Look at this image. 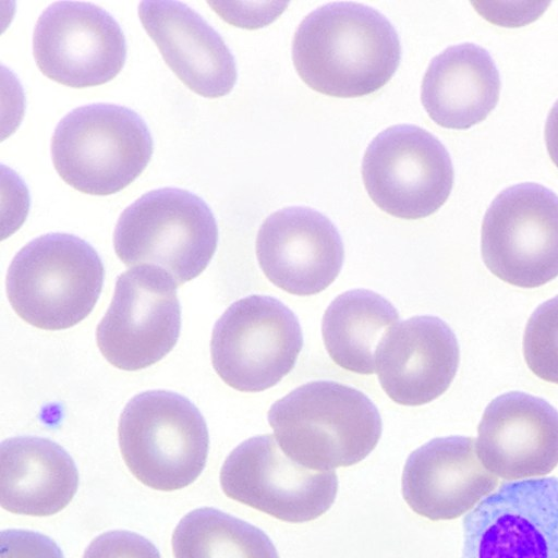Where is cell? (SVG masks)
I'll list each match as a JSON object with an SVG mask.
<instances>
[{"instance_id": "cell-1", "label": "cell", "mask_w": 558, "mask_h": 558, "mask_svg": "<svg viewBox=\"0 0 558 558\" xmlns=\"http://www.w3.org/2000/svg\"><path fill=\"white\" fill-rule=\"evenodd\" d=\"M292 59L312 89L332 97H360L391 78L400 63L401 45L391 23L375 9L331 2L300 23Z\"/></svg>"}, {"instance_id": "cell-2", "label": "cell", "mask_w": 558, "mask_h": 558, "mask_svg": "<svg viewBox=\"0 0 558 558\" xmlns=\"http://www.w3.org/2000/svg\"><path fill=\"white\" fill-rule=\"evenodd\" d=\"M268 422L281 450L314 471L362 461L383 429L380 414L365 393L332 380L295 388L270 407Z\"/></svg>"}, {"instance_id": "cell-3", "label": "cell", "mask_w": 558, "mask_h": 558, "mask_svg": "<svg viewBox=\"0 0 558 558\" xmlns=\"http://www.w3.org/2000/svg\"><path fill=\"white\" fill-rule=\"evenodd\" d=\"M104 276L101 259L87 242L49 233L15 255L7 274V294L14 312L29 325L61 330L88 316Z\"/></svg>"}, {"instance_id": "cell-4", "label": "cell", "mask_w": 558, "mask_h": 558, "mask_svg": "<svg viewBox=\"0 0 558 558\" xmlns=\"http://www.w3.org/2000/svg\"><path fill=\"white\" fill-rule=\"evenodd\" d=\"M153 155V138L133 110L94 104L78 107L57 125L51 158L61 179L90 195H110L132 183Z\"/></svg>"}, {"instance_id": "cell-5", "label": "cell", "mask_w": 558, "mask_h": 558, "mask_svg": "<svg viewBox=\"0 0 558 558\" xmlns=\"http://www.w3.org/2000/svg\"><path fill=\"white\" fill-rule=\"evenodd\" d=\"M118 438L131 473L157 490L189 486L206 464V422L198 409L177 392L149 390L133 397L120 415Z\"/></svg>"}, {"instance_id": "cell-6", "label": "cell", "mask_w": 558, "mask_h": 558, "mask_svg": "<svg viewBox=\"0 0 558 558\" xmlns=\"http://www.w3.org/2000/svg\"><path fill=\"white\" fill-rule=\"evenodd\" d=\"M217 241V223L207 204L175 187L150 191L136 199L121 214L113 234L122 263L161 268L178 287L207 267Z\"/></svg>"}, {"instance_id": "cell-7", "label": "cell", "mask_w": 558, "mask_h": 558, "mask_svg": "<svg viewBox=\"0 0 558 558\" xmlns=\"http://www.w3.org/2000/svg\"><path fill=\"white\" fill-rule=\"evenodd\" d=\"M303 347L294 313L279 300L253 294L232 303L211 335L214 369L231 388L258 392L294 367Z\"/></svg>"}, {"instance_id": "cell-8", "label": "cell", "mask_w": 558, "mask_h": 558, "mask_svg": "<svg viewBox=\"0 0 558 558\" xmlns=\"http://www.w3.org/2000/svg\"><path fill=\"white\" fill-rule=\"evenodd\" d=\"M481 251L499 279L536 288L558 276V196L537 183L500 192L485 213Z\"/></svg>"}, {"instance_id": "cell-9", "label": "cell", "mask_w": 558, "mask_h": 558, "mask_svg": "<svg viewBox=\"0 0 558 558\" xmlns=\"http://www.w3.org/2000/svg\"><path fill=\"white\" fill-rule=\"evenodd\" d=\"M364 186L385 213L402 219L434 214L453 185V167L440 141L412 124L392 125L365 150Z\"/></svg>"}, {"instance_id": "cell-10", "label": "cell", "mask_w": 558, "mask_h": 558, "mask_svg": "<svg viewBox=\"0 0 558 558\" xmlns=\"http://www.w3.org/2000/svg\"><path fill=\"white\" fill-rule=\"evenodd\" d=\"M177 288L167 271L150 265L132 267L118 277L96 330L97 345L111 365L143 369L173 349L181 329Z\"/></svg>"}, {"instance_id": "cell-11", "label": "cell", "mask_w": 558, "mask_h": 558, "mask_svg": "<svg viewBox=\"0 0 558 558\" xmlns=\"http://www.w3.org/2000/svg\"><path fill=\"white\" fill-rule=\"evenodd\" d=\"M220 485L231 499L286 522L317 519L333 504V471H314L290 459L272 435L252 437L225 460Z\"/></svg>"}, {"instance_id": "cell-12", "label": "cell", "mask_w": 558, "mask_h": 558, "mask_svg": "<svg viewBox=\"0 0 558 558\" xmlns=\"http://www.w3.org/2000/svg\"><path fill=\"white\" fill-rule=\"evenodd\" d=\"M33 52L45 76L84 88L105 84L120 73L126 44L119 24L100 7L59 1L38 17Z\"/></svg>"}, {"instance_id": "cell-13", "label": "cell", "mask_w": 558, "mask_h": 558, "mask_svg": "<svg viewBox=\"0 0 558 558\" xmlns=\"http://www.w3.org/2000/svg\"><path fill=\"white\" fill-rule=\"evenodd\" d=\"M462 558H558V478L504 483L464 519Z\"/></svg>"}, {"instance_id": "cell-14", "label": "cell", "mask_w": 558, "mask_h": 558, "mask_svg": "<svg viewBox=\"0 0 558 558\" xmlns=\"http://www.w3.org/2000/svg\"><path fill=\"white\" fill-rule=\"evenodd\" d=\"M258 264L276 287L295 295L325 290L339 275L341 236L323 214L301 206L270 214L256 236Z\"/></svg>"}, {"instance_id": "cell-15", "label": "cell", "mask_w": 558, "mask_h": 558, "mask_svg": "<svg viewBox=\"0 0 558 558\" xmlns=\"http://www.w3.org/2000/svg\"><path fill=\"white\" fill-rule=\"evenodd\" d=\"M477 433V456L496 477L539 478L558 465V412L542 398L521 391L495 398Z\"/></svg>"}, {"instance_id": "cell-16", "label": "cell", "mask_w": 558, "mask_h": 558, "mask_svg": "<svg viewBox=\"0 0 558 558\" xmlns=\"http://www.w3.org/2000/svg\"><path fill=\"white\" fill-rule=\"evenodd\" d=\"M498 477L481 462L471 437L435 438L414 450L402 473V495L417 514L452 520L496 490Z\"/></svg>"}, {"instance_id": "cell-17", "label": "cell", "mask_w": 558, "mask_h": 558, "mask_svg": "<svg viewBox=\"0 0 558 558\" xmlns=\"http://www.w3.org/2000/svg\"><path fill=\"white\" fill-rule=\"evenodd\" d=\"M453 331L435 316H415L395 326L376 352V373L388 397L422 405L442 395L459 365Z\"/></svg>"}, {"instance_id": "cell-18", "label": "cell", "mask_w": 558, "mask_h": 558, "mask_svg": "<svg viewBox=\"0 0 558 558\" xmlns=\"http://www.w3.org/2000/svg\"><path fill=\"white\" fill-rule=\"evenodd\" d=\"M143 27L165 62L191 90L222 97L236 82L234 58L221 36L193 9L178 1H143Z\"/></svg>"}, {"instance_id": "cell-19", "label": "cell", "mask_w": 558, "mask_h": 558, "mask_svg": "<svg viewBox=\"0 0 558 558\" xmlns=\"http://www.w3.org/2000/svg\"><path fill=\"white\" fill-rule=\"evenodd\" d=\"M500 85L499 72L487 50L464 43L433 58L422 81L421 100L438 125L463 130L493 111Z\"/></svg>"}, {"instance_id": "cell-20", "label": "cell", "mask_w": 558, "mask_h": 558, "mask_svg": "<svg viewBox=\"0 0 558 558\" xmlns=\"http://www.w3.org/2000/svg\"><path fill=\"white\" fill-rule=\"evenodd\" d=\"M78 487L74 461L47 438L23 436L0 447V504L12 513L47 517L65 508Z\"/></svg>"}, {"instance_id": "cell-21", "label": "cell", "mask_w": 558, "mask_h": 558, "mask_svg": "<svg viewBox=\"0 0 558 558\" xmlns=\"http://www.w3.org/2000/svg\"><path fill=\"white\" fill-rule=\"evenodd\" d=\"M398 320L397 310L381 295L365 289L347 291L329 304L323 316L327 353L347 371L373 374L377 349Z\"/></svg>"}, {"instance_id": "cell-22", "label": "cell", "mask_w": 558, "mask_h": 558, "mask_svg": "<svg viewBox=\"0 0 558 558\" xmlns=\"http://www.w3.org/2000/svg\"><path fill=\"white\" fill-rule=\"evenodd\" d=\"M174 558H279L260 529L214 508L189 512L172 534Z\"/></svg>"}, {"instance_id": "cell-23", "label": "cell", "mask_w": 558, "mask_h": 558, "mask_svg": "<svg viewBox=\"0 0 558 558\" xmlns=\"http://www.w3.org/2000/svg\"><path fill=\"white\" fill-rule=\"evenodd\" d=\"M523 352L537 377L558 384V295L541 304L529 318Z\"/></svg>"}, {"instance_id": "cell-24", "label": "cell", "mask_w": 558, "mask_h": 558, "mask_svg": "<svg viewBox=\"0 0 558 558\" xmlns=\"http://www.w3.org/2000/svg\"><path fill=\"white\" fill-rule=\"evenodd\" d=\"M83 558H161L147 538L129 531H109L97 536Z\"/></svg>"}, {"instance_id": "cell-25", "label": "cell", "mask_w": 558, "mask_h": 558, "mask_svg": "<svg viewBox=\"0 0 558 558\" xmlns=\"http://www.w3.org/2000/svg\"><path fill=\"white\" fill-rule=\"evenodd\" d=\"M0 558H63L48 536L25 530H7L0 535Z\"/></svg>"}, {"instance_id": "cell-26", "label": "cell", "mask_w": 558, "mask_h": 558, "mask_svg": "<svg viewBox=\"0 0 558 558\" xmlns=\"http://www.w3.org/2000/svg\"><path fill=\"white\" fill-rule=\"evenodd\" d=\"M225 21L244 28L262 27L274 21L288 2H209Z\"/></svg>"}, {"instance_id": "cell-27", "label": "cell", "mask_w": 558, "mask_h": 558, "mask_svg": "<svg viewBox=\"0 0 558 558\" xmlns=\"http://www.w3.org/2000/svg\"><path fill=\"white\" fill-rule=\"evenodd\" d=\"M544 135L548 155L558 168V100L547 116Z\"/></svg>"}]
</instances>
